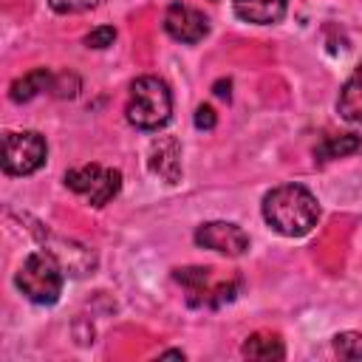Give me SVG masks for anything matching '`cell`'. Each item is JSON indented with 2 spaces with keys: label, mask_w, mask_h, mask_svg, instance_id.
Here are the masks:
<instances>
[{
  "label": "cell",
  "mask_w": 362,
  "mask_h": 362,
  "mask_svg": "<svg viewBox=\"0 0 362 362\" xmlns=\"http://www.w3.org/2000/svg\"><path fill=\"white\" fill-rule=\"evenodd\" d=\"M263 218L274 232L286 238H303L317 226L320 204L303 184H283L266 192Z\"/></svg>",
  "instance_id": "6da1fadb"
},
{
  "label": "cell",
  "mask_w": 362,
  "mask_h": 362,
  "mask_svg": "<svg viewBox=\"0 0 362 362\" xmlns=\"http://www.w3.org/2000/svg\"><path fill=\"white\" fill-rule=\"evenodd\" d=\"M127 122L139 130H158L173 116V93L158 76H139L127 96Z\"/></svg>",
  "instance_id": "7a4b0ae2"
},
{
  "label": "cell",
  "mask_w": 362,
  "mask_h": 362,
  "mask_svg": "<svg viewBox=\"0 0 362 362\" xmlns=\"http://www.w3.org/2000/svg\"><path fill=\"white\" fill-rule=\"evenodd\" d=\"M17 288L37 305H51L62 294V263L51 249L31 252L14 274Z\"/></svg>",
  "instance_id": "3957f363"
},
{
  "label": "cell",
  "mask_w": 362,
  "mask_h": 362,
  "mask_svg": "<svg viewBox=\"0 0 362 362\" xmlns=\"http://www.w3.org/2000/svg\"><path fill=\"white\" fill-rule=\"evenodd\" d=\"M48 144L37 130H8L3 136V173L31 175L45 164Z\"/></svg>",
  "instance_id": "277c9868"
},
{
  "label": "cell",
  "mask_w": 362,
  "mask_h": 362,
  "mask_svg": "<svg viewBox=\"0 0 362 362\" xmlns=\"http://www.w3.org/2000/svg\"><path fill=\"white\" fill-rule=\"evenodd\" d=\"M65 184L93 206H105L122 189V173L102 164H85L65 173Z\"/></svg>",
  "instance_id": "5b68a950"
},
{
  "label": "cell",
  "mask_w": 362,
  "mask_h": 362,
  "mask_svg": "<svg viewBox=\"0 0 362 362\" xmlns=\"http://www.w3.org/2000/svg\"><path fill=\"white\" fill-rule=\"evenodd\" d=\"M184 291H187V303L189 305H223V303H232L238 297V288H240V280H229V283H209L212 280V269H204V266H187V269H175L173 274Z\"/></svg>",
  "instance_id": "8992f818"
},
{
  "label": "cell",
  "mask_w": 362,
  "mask_h": 362,
  "mask_svg": "<svg viewBox=\"0 0 362 362\" xmlns=\"http://www.w3.org/2000/svg\"><path fill=\"white\" fill-rule=\"evenodd\" d=\"M195 243L229 257H240L249 249V235L232 221H209L195 229Z\"/></svg>",
  "instance_id": "52a82bcc"
},
{
  "label": "cell",
  "mask_w": 362,
  "mask_h": 362,
  "mask_svg": "<svg viewBox=\"0 0 362 362\" xmlns=\"http://www.w3.org/2000/svg\"><path fill=\"white\" fill-rule=\"evenodd\" d=\"M164 31H167L173 40H178V42L195 45V42H201V40L209 34V20H206L198 8H192V6L175 0V3H170L167 11H164Z\"/></svg>",
  "instance_id": "ba28073f"
},
{
  "label": "cell",
  "mask_w": 362,
  "mask_h": 362,
  "mask_svg": "<svg viewBox=\"0 0 362 362\" xmlns=\"http://www.w3.org/2000/svg\"><path fill=\"white\" fill-rule=\"evenodd\" d=\"M150 170L167 184L181 178V144L173 136H158L150 144Z\"/></svg>",
  "instance_id": "9c48e42d"
},
{
  "label": "cell",
  "mask_w": 362,
  "mask_h": 362,
  "mask_svg": "<svg viewBox=\"0 0 362 362\" xmlns=\"http://www.w3.org/2000/svg\"><path fill=\"white\" fill-rule=\"evenodd\" d=\"M232 8H235V17L243 20V23L272 25V23L283 20V14L288 8V0H235Z\"/></svg>",
  "instance_id": "30bf717a"
},
{
  "label": "cell",
  "mask_w": 362,
  "mask_h": 362,
  "mask_svg": "<svg viewBox=\"0 0 362 362\" xmlns=\"http://www.w3.org/2000/svg\"><path fill=\"white\" fill-rule=\"evenodd\" d=\"M337 110H339V116L345 122L362 124V62L356 65V71L342 85L339 99H337Z\"/></svg>",
  "instance_id": "8fae6325"
},
{
  "label": "cell",
  "mask_w": 362,
  "mask_h": 362,
  "mask_svg": "<svg viewBox=\"0 0 362 362\" xmlns=\"http://www.w3.org/2000/svg\"><path fill=\"white\" fill-rule=\"evenodd\" d=\"M240 354L246 359H260V362H272V359H283L286 356V348H283V339L272 331H257L252 337L243 339L240 345Z\"/></svg>",
  "instance_id": "7c38bea8"
},
{
  "label": "cell",
  "mask_w": 362,
  "mask_h": 362,
  "mask_svg": "<svg viewBox=\"0 0 362 362\" xmlns=\"http://www.w3.org/2000/svg\"><path fill=\"white\" fill-rule=\"evenodd\" d=\"M51 82H54V76H51L48 68H34V71H28V74H23L20 79L11 82L8 96H11V102H28L37 93L51 90Z\"/></svg>",
  "instance_id": "4fadbf2b"
},
{
  "label": "cell",
  "mask_w": 362,
  "mask_h": 362,
  "mask_svg": "<svg viewBox=\"0 0 362 362\" xmlns=\"http://www.w3.org/2000/svg\"><path fill=\"white\" fill-rule=\"evenodd\" d=\"M362 147V139L356 133H339V136H325L317 150H314V158L317 161H331V158H342V156H351Z\"/></svg>",
  "instance_id": "5bb4252c"
},
{
  "label": "cell",
  "mask_w": 362,
  "mask_h": 362,
  "mask_svg": "<svg viewBox=\"0 0 362 362\" xmlns=\"http://www.w3.org/2000/svg\"><path fill=\"white\" fill-rule=\"evenodd\" d=\"M334 351L342 359H362V334L356 331H342L334 337Z\"/></svg>",
  "instance_id": "9a60e30c"
},
{
  "label": "cell",
  "mask_w": 362,
  "mask_h": 362,
  "mask_svg": "<svg viewBox=\"0 0 362 362\" xmlns=\"http://www.w3.org/2000/svg\"><path fill=\"white\" fill-rule=\"evenodd\" d=\"M113 40H116V28L113 25H99L90 34H85V45L88 48H107V45H113Z\"/></svg>",
  "instance_id": "2e32d148"
},
{
  "label": "cell",
  "mask_w": 362,
  "mask_h": 362,
  "mask_svg": "<svg viewBox=\"0 0 362 362\" xmlns=\"http://www.w3.org/2000/svg\"><path fill=\"white\" fill-rule=\"evenodd\" d=\"M99 0H48V6L57 11V14H79V11H88L93 8Z\"/></svg>",
  "instance_id": "e0dca14e"
},
{
  "label": "cell",
  "mask_w": 362,
  "mask_h": 362,
  "mask_svg": "<svg viewBox=\"0 0 362 362\" xmlns=\"http://www.w3.org/2000/svg\"><path fill=\"white\" fill-rule=\"evenodd\" d=\"M215 124H218L215 110H212L209 105H198V107H195V127H198V130H212Z\"/></svg>",
  "instance_id": "ac0fdd59"
},
{
  "label": "cell",
  "mask_w": 362,
  "mask_h": 362,
  "mask_svg": "<svg viewBox=\"0 0 362 362\" xmlns=\"http://www.w3.org/2000/svg\"><path fill=\"white\" fill-rule=\"evenodd\" d=\"M215 93H218L221 99H229V79H226V82H223V79L215 82Z\"/></svg>",
  "instance_id": "d6986e66"
},
{
  "label": "cell",
  "mask_w": 362,
  "mask_h": 362,
  "mask_svg": "<svg viewBox=\"0 0 362 362\" xmlns=\"http://www.w3.org/2000/svg\"><path fill=\"white\" fill-rule=\"evenodd\" d=\"M161 356H175V359H184V354H181V351H164Z\"/></svg>",
  "instance_id": "ffe728a7"
}]
</instances>
